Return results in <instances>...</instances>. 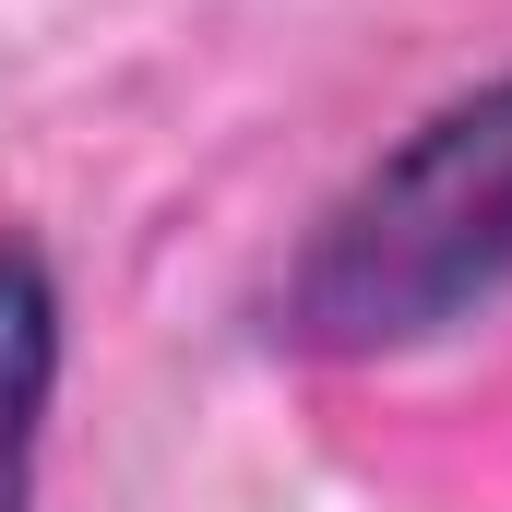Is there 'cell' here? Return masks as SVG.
<instances>
[{
    "label": "cell",
    "mask_w": 512,
    "mask_h": 512,
    "mask_svg": "<svg viewBox=\"0 0 512 512\" xmlns=\"http://www.w3.org/2000/svg\"><path fill=\"white\" fill-rule=\"evenodd\" d=\"M512 298V72L441 96L322 203L274 334L310 358H417Z\"/></svg>",
    "instance_id": "obj_1"
},
{
    "label": "cell",
    "mask_w": 512,
    "mask_h": 512,
    "mask_svg": "<svg viewBox=\"0 0 512 512\" xmlns=\"http://www.w3.org/2000/svg\"><path fill=\"white\" fill-rule=\"evenodd\" d=\"M48 393H60V274L36 239H0V512H36Z\"/></svg>",
    "instance_id": "obj_2"
}]
</instances>
